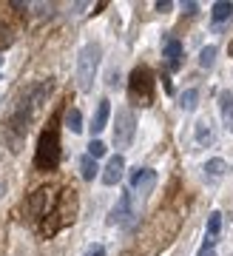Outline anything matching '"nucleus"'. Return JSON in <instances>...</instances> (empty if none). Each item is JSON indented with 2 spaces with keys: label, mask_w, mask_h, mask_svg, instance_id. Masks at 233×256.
<instances>
[{
  "label": "nucleus",
  "mask_w": 233,
  "mask_h": 256,
  "mask_svg": "<svg viewBox=\"0 0 233 256\" xmlns=\"http://www.w3.org/2000/svg\"><path fill=\"white\" fill-rule=\"evenodd\" d=\"M122 171H126V160H122L120 154L111 156L108 165H106V171H102V182H106V185H116L120 180H122Z\"/></svg>",
  "instance_id": "6e6552de"
},
{
  "label": "nucleus",
  "mask_w": 233,
  "mask_h": 256,
  "mask_svg": "<svg viewBox=\"0 0 233 256\" xmlns=\"http://www.w3.org/2000/svg\"><path fill=\"white\" fill-rule=\"evenodd\" d=\"M128 97L136 106H151L154 102V72L148 66H136L128 80Z\"/></svg>",
  "instance_id": "7ed1b4c3"
},
{
  "label": "nucleus",
  "mask_w": 233,
  "mask_h": 256,
  "mask_svg": "<svg viewBox=\"0 0 233 256\" xmlns=\"http://www.w3.org/2000/svg\"><path fill=\"white\" fill-rule=\"evenodd\" d=\"M194 131H196V142L199 146H210V142H214V128H210L208 120H199L196 126H194Z\"/></svg>",
  "instance_id": "4468645a"
},
{
  "label": "nucleus",
  "mask_w": 233,
  "mask_h": 256,
  "mask_svg": "<svg viewBox=\"0 0 233 256\" xmlns=\"http://www.w3.org/2000/svg\"><path fill=\"white\" fill-rule=\"evenodd\" d=\"M77 210V191L74 188H63L57 191L54 185H43L37 188L26 202V214L28 222L34 225L43 236H52L60 228H66L74 220Z\"/></svg>",
  "instance_id": "f257e3e1"
},
{
  "label": "nucleus",
  "mask_w": 233,
  "mask_h": 256,
  "mask_svg": "<svg viewBox=\"0 0 233 256\" xmlns=\"http://www.w3.org/2000/svg\"><path fill=\"white\" fill-rule=\"evenodd\" d=\"M134 131H136V120L131 108H120L116 111V126H114V142L116 148H128L134 142Z\"/></svg>",
  "instance_id": "423d86ee"
},
{
  "label": "nucleus",
  "mask_w": 233,
  "mask_h": 256,
  "mask_svg": "<svg viewBox=\"0 0 233 256\" xmlns=\"http://www.w3.org/2000/svg\"><path fill=\"white\" fill-rule=\"evenodd\" d=\"M162 57H165V63H168V68L170 72H176V68H180L182 66V43L180 40H174V37H168V40H165V48H162Z\"/></svg>",
  "instance_id": "1a4fd4ad"
},
{
  "label": "nucleus",
  "mask_w": 233,
  "mask_h": 256,
  "mask_svg": "<svg viewBox=\"0 0 233 256\" xmlns=\"http://www.w3.org/2000/svg\"><path fill=\"white\" fill-rule=\"evenodd\" d=\"M66 128H68L72 134H80V131H82V114H80V108H68V111H66Z\"/></svg>",
  "instance_id": "2eb2a0df"
},
{
  "label": "nucleus",
  "mask_w": 233,
  "mask_h": 256,
  "mask_svg": "<svg viewBox=\"0 0 233 256\" xmlns=\"http://www.w3.org/2000/svg\"><path fill=\"white\" fill-rule=\"evenodd\" d=\"M102 154H106V142H100V140H91V146H88V156L100 160Z\"/></svg>",
  "instance_id": "412c9836"
},
{
  "label": "nucleus",
  "mask_w": 233,
  "mask_h": 256,
  "mask_svg": "<svg viewBox=\"0 0 233 256\" xmlns=\"http://www.w3.org/2000/svg\"><path fill=\"white\" fill-rule=\"evenodd\" d=\"M12 40H14V34H12L9 23H3V18H0V48L12 46Z\"/></svg>",
  "instance_id": "aec40b11"
},
{
  "label": "nucleus",
  "mask_w": 233,
  "mask_h": 256,
  "mask_svg": "<svg viewBox=\"0 0 233 256\" xmlns=\"http://www.w3.org/2000/svg\"><path fill=\"white\" fill-rule=\"evenodd\" d=\"M136 216H140L136 196H134V191H126L120 200H116L114 208H111V216H108V222H111V225H120V228H134Z\"/></svg>",
  "instance_id": "39448f33"
},
{
  "label": "nucleus",
  "mask_w": 233,
  "mask_h": 256,
  "mask_svg": "<svg viewBox=\"0 0 233 256\" xmlns=\"http://www.w3.org/2000/svg\"><path fill=\"white\" fill-rule=\"evenodd\" d=\"M214 23H222V20H228L233 14V3H228V0H219V3H214Z\"/></svg>",
  "instance_id": "dca6fc26"
},
{
  "label": "nucleus",
  "mask_w": 233,
  "mask_h": 256,
  "mask_svg": "<svg viewBox=\"0 0 233 256\" xmlns=\"http://www.w3.org/2000/svg\"><path fill=\"white\" fill-rule=\"evenodd\" d=\"M86 256H106V254H102V248H91V250H88V254H86Z\"/></svg>",
  "instance_id": "393cba45"
},
{
  "label": "nucleus",
  "mask_w": 233,
  "mask_h": 256,
  "mask_svg": "<svg viewBox=\"0 0 233 256\" xmlns=\"http://www.w3.org/2000/svg\"><path fill=\"white\" fill-rule=\"evenodd\" d=\"M0 60H3V57H0Z\"/></svg>",
  "instance_id": "bb28decb"
},
{
  "label": "nucleus",
  "mask_w": 233,
  "mask_h": 256,
  "mask_svg": "<svg viewBox=\"0 0 233 256\" xmlns=\"http://www.w3.org/2000/svg\"><path fill=\"white\" fill-rule=\"evenodd\" d=\"M214 63H216V48L214 46L202 48V54H199V66H202V68H210Z\"/></svg>",
  "instance_id": "6ab92c4d"
},
{
  "label": "nucleus",
  "mask_w": 233,
  "mask_h": 256,
  "mask_svg": "<svg viewBox=\"0 0 233 256\" xmlns=\"http://www.w3.org/2000/svg\"><path fill=\"white\" fill-rule=\"evenodd\" d=\"M170 6H174L170 0H160V3H156V12H170Z\"/></svg>",
  "instance_id": "5701e85b"
},
{
  "label": "nucleus",
  "mask_w": 233,
  "mask_h": 256,
  "mask_svg": "<svg viewBox=\"0 0 233 256\" xmlns=\"http://www.w3.org/2000/svg\"><path fill=\"white\" fill-rule=\"evenodd\" d=\"M100 54H102V48L97 43H88V46L80 48V57H77V82H80L82 92H91V86H94V77H97V68H100Z\"/></svg>",
  "instance_id": "20e7f679"
},
{
  "label": "nucleus",
  "mask_w": 233,
  "mask_h": 256,
  "mask_svg": "<svg viewBox=\"0 0 233 256\" xmlns=\"http://www.w3.org/2000/svg\"><path fill=\"white\" fill-rule=\"evenodd\" d=\"M154 185H156V171H151V168H136V171H131V191L151 194Z\"/></svg>",
  "instance_id": "0eeeda50"
},
{
  "label": "nucleus",
  "mask_w": 233,
  "mask_h": 256,
  "mask_svg": "<svg viewBox=\"0 0 233 256\" xmlns=\"http://www.w3.org/2000/svg\"><path fill=\"white\" fill-rule=\"evenodd\" d=\"M108 114H111V102L102 97V100L97 102V111H94V120H91V131L94 134H100L102 128H106V122H108Z\"/></svg>",
  "instance_id": "9d476101"
},
{
  "label": "nucleus",
  "mask_w": 233,
  "mask_h": 256,
  "mask_svg": "<svg viewBox=\"0 0 233 256\" xmlns=\"http://www.w3.org/2000/svg\"><path fill=\"white\" fill-rule=\"evenodd\" d=\"M199 256H216V250H214V248H202V250H199Z\"/></svg>",
  "instance_id": "b1692460"
},
{
  "label": "nucleus",
  "mask_w": 233,
  "mask_h": 256,
  "mask_svg": "<svg viewBox=\"0 0 233 256\" xmlns=\"http://www.w3.org/2000/svg\"><path fill=\"white\" fill-rule=\"evenodd\" d=\"M196 100H199V92H196V88H188V92L180 94V106H182L185 111H194V108H196Z\"/></svg>",
  "instance_id": "a211bd4d"
},
{
  "label": "nucleus",
  "mask_w": 233,
  "mask_h": 256,
  "mask_svg": "<svg viewBox=\"0 0 233 256\" xmlns=\"http://www.w3.org/2000/svg\"><path fill=\"white\" fill-rule=\"evenodd\" d=\"M219 108H222L224 128H228V131H233V94H230V92H222V94H219Z\"/></svg>",
  "instance_id": "f8f14e48"
},
{
  "label": "nucleus",
  "mask_w": 233,
  "mask_h": 256,
  "mask_svg": "<svg viewBox=\"0 0 233 256\" xmlns=\"http://www.w3.org/2000/svg\"><path fill=\"white\" fill-rule=\"evenodd\" d=\"M97 160H94V156H82L80 160V176L82 180H94V176H97Z\"/></svg>",
  "instance_id": "f3484780"
},
{
  "label": "nucleus",
  "mask_w": 233,
  "mask_h": 256,
  "mask_svg": "<svg viewBox=\"0 0 233 256\" xmlns=\"http://www.w3.org/2000/svg\"><path fill=\"white\" fill-rule=\"evenodd\" d=\"M228 52H230V54H233V43H230V48H228Z\"/></svg>",
  "instance_id": "a878e982"
},
{
  "label": "nucleus",
  "mask_w": 233,
  "mask_h": 256,
  "mask_svg": "<svg viewBox=\"0 0 233 256\" xmlns=\"http://www.w3.org/2000/svg\"><path fill=\"white\" fill-rule=\"evenodd\" d=\"M219 230H222V214L214 210V214L208 216V239H205L208 248H214V242L219 239Z\"/></svg>",
  "instance_id": "ddd939ff"
},
{
  "label": "nucleus",
  "mask_w": 233,
  "mask_h": 256,
  "mask_svg": "<svg viewBox=\"0 0 233 256\" xmlns=\"http://www.w3.org/2000/svg\"><path fill=\"white\" fill-rule=\"evenodd\" d=\"M34 165L40 171H54V168L60 165V131H57V126H48L43 134H40Z\"/></svg>",
  "instance_id": "f03ea898"
},
{
  "label": "nucleus",
  "mask_w": 233,
  "mask_h": 256,
  "mask_svg": "<svg viewBox=\"0 0 233 256\" xmlns=\"http://www.w3.org/2000/svg\"><path fill=\"white\" fill-rule=\"evenodd\" d=\"M196 12H199V6L194 0H188V3H185V14H196Z\"/></svg>",
  "instance_id": "4be33fe9"
},
{
  "label": "nucleus",
  "mask_w": 233,
  "mask_h": 256,
  "mask_svg": "<svg viewBox=\"0 0 233 256\" xmlns=\"http://www.w3.org/2000/svg\"><path fill=\"white\" fill-rule=\"evenodd\" d=\"M228 174V162L224 160H208L205 162V180L208 182H219Z\"/></svg>",
  "instance_id": "9b49d317"
}]
</instances>
